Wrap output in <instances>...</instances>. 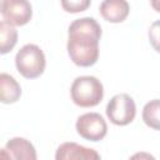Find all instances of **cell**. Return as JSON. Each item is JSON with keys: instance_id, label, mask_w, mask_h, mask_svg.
Here are the masks:
<instances>
[{"instance_id": "9", "label": "cell", "mask_w": 160, "mask_h": 160, "mask_svg": "<svg viewBox=\"0 0 160 160\" xmlns=\"http://www.w3.org/2000/svg\"><path fill=\"white\" fill-rule=\"evenodd\" d=\"M9 152V159L16 160H36V150L34 145L24 138L10 139L4 148Z\"/></svg>"}, {"instance_id": "4", "label": "cell", "mask_w": 160, "mask_h": 160, "mask_svg": "<svg viewBox=\"0 0 160 160\" xmlns=\"http://www.w3.org/2000/svg\"><path fill=\"white\" fill-rule=\"evenodd\" d=\"M136 105L134 99L122 92L114 95L106 105V116L114 125L125 126L135 119Z\"/></svg>"}, {"instance_id": "14", "label": "cell", "mask_w": 160, "mask_h": 160, "mask_svg": "<svg viewBox=\"0 0 160 160\" xmlns=\"http://www.w3.org/2000/svg\"><path fill=\"white\" fill-rule=\"evenodd\" d=\"M148 36H149V42L152 46V49L160 54V20H156L150 25Z\"/></svg>"}, {"instance_id": "2", "label": "cell", "mask_w": 160, "mask_h": 160, "mask_svg": "<svg viewBox=\"0 0 160 160\" xmlns=\"http://www.w3.org/2000/svg\"><path fill=\"white\" fill-rule=\"evenodd\" d=\"M70 95L75 105L80 108H92L101 102L104 86L95 76H78L71 84Z\"/></svg>"}, {"instance_id": "10", "label": "cell", "mask_w": 160, "mask_h": 160, "mask_svg": "<svg viewBox=\"0 0 160 160\" xmlns=\"http://www.w3.org/2000/svg\"><path fill=\"white\" fill-rule=\"evenodd\" d=\"M21 96L20 84L9 74L0 75V101L2 104H14Z\"/></svg>"}, {"instance_id": "8", "label": "cell", "mask_w": 160, "mask_h": 160, "mask_svg": "<svg viewBox=\"0 0 160 160\" xmlns=\"http://www.w3.org/2000/svg\"><path fill=\"white\" fill-rule=\"evenodd\" d=\"M99 10L106 21L119 24L128 18L130 6L126 0H102Z\"/></svg>"}, {"instance_id": "3", "label": "cell", "mask_w": 160, "mask_h": 160, "mask_svg": "<svg viewBox=\"0 0 160 160\" xmlns=\"http://www.w3.org/2000/svg\"><path fill=\"white\" fill-rule=\"evenodd\" d=\"M45 65V55L35 44H26L16 52L15 66L18 71L26 79H36L42 75Z\"/></svg>"}, {"instance_id": "11", "label": "cell", "mask_w": 160, "mask_h": 160, "mask_svg": "<svg viewBox=\"0 0 160 160\" xmlns=\"http://www.w3.org/2000/svg\"><path fill=\"white\" fill-rule=\"evenodd\" d=\"M18 42V31L14 25L2 20L0 22V52L2 55L8 54L14 49Z\"/></svg>"}, {"instance_id": "5", "label": "cell", "mask_w": 160, "mask_h": 160, "mask_svg": "<svg viewBox=\"0 0 160 160\" xmlns=\"http://www.w3.org/2000/svg\"><path fill=\"white\" fill-rule=\"evenodd\" d=\"M78 134L89 141H100L108 134V125L104 118L98 112H86L78 118L75 124Z\"/></svg>"}, {"instance_id": "7", "label": "cell", "mask_w": 160, "mask_h": 160, "mask_svg": "<svg viewBox=\"0 0 160 160\" xmlns=\"http://www.w3.org/2000/svg\"><path fill=\"white\" fill-rule=\"evenodd\" d=\"M56 160H99L100 154L94 149L85 148L76 142H64L61 144L55 154Z\"/></svg>"}, {"instance_id": "6", "label": "cell", "mask_w": 160, "mask_h": 160, "mask_svg": "<svg viewBox=\"0 0 160 160\" xmlns=\"http://www.w3.org/2000/svg\"><path fill=\"white\" fill-rule=\"evenodd\" d=\"M2 20L14 25H26L32 16V8L29 0H2L1 1Z\"/></svg>"}, {"instance_id": "15", "label": "cell", "mask_w": 160, "mask_h": 160, "mask_svg": "<svg viewBox=\"0 0 160 160\" xmlns=\"http://www.w3.org/2000/svg\"><path fill=\"white\" fill-rule=\"evenodd\" d=\"M150 4L155 11L160 12V0H150Z\"/></svg>"}, {"instance_id": "13", "label": "cell", "mask_w": 160, "mask_h": 160, "mask_svg": "<svg viewBox=\"0 0 160 160\" xmlns=\"http://www.w3.org/2000/svg\"><path fill=\"white\" fill-rule=\"evenodd\" d=\"M91 0H60L61 8L70 14L85 11L90 6Z\"/></svg>"}, {"instance_id": "12", "label": "cell", "mask_w": 160, "mask_h": 160, "mask_svg": "<svg viewBox=\"0 0 160 160\" xmlns=\"http://www.w3.org/2000/svg\"><path fill=\"white\" fill-rule=\"evenodd\" d=\"M142 121L146 126L160 131V99H152L142 108Z\"/></svg>"}, {"instance_id": "1", "label": "cell", "mask_w": 160, "mask_h": 160, "mask_svg": "<svg viewBox=\"0 0 160 160\" xmlns=\"http://www.w3.org/2000/svg\"><path fill=\"white\" fill-rule=\"evenodd\" d=\"M68 54L71 61L81 68L92 66L99 59L100 24L90 16L74 20L68 30Z\"/></svg>"}]
</instances>
